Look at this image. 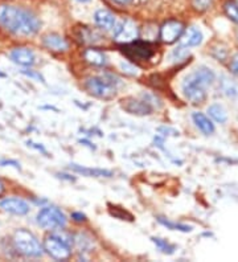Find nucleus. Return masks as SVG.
Wrapping results in <instances>:
<instances>
[{
  "label": "nucleus",
  "instance_id": "1",
  "mask_svg": "<svg viewBox=\"0 0 238 262\" xmlns=\"http://www.w3.org/2000/svg\"><path fill=\"white\" fill-rule=\"evenodd\" d=\"M0 26L17 36H33L40 29V21L29 11L15 6L0 7Z\"/></svg>",
  "mask_w": 238,
  "mask_h": 262
},
{
  "label": "nucleus",
  "instance_id": "2",
  "mask_svg": "<svg viewBox=\"0 0 238 262\" xmlns=\"http://www.w3.org/2000/svg\"><path fill=\"white\" fill-rule=\"evenodd\" d=\"M216 80V76L210 71L209 68L201 67L185 77L183 82V93L185 98L193 105H200L205 102L206 99V88L210 86Z\"/></svg>",
  "mask_w": 238,
  "mask_h": 262
},
{
  "label": "nucleus",
  "instance_id": "3",
  "mask_svg": "<svg viewBox=\"0 0 238 262\" xmlns=\"http://www.w3.org/2000/svg\"><path fill=\"white\" fill-rule=\"evenodd\" d=\"M13 245L20 254L26 257L38 258L44 254V248L41 244L27 229L16 230L13 234Z\"/></svg>",
  "mask_w": 238,
  "mask_h": 262
},
{
  "label": "nucleus",
  "instance_id": "4",
  "mask_svg": "<svg viewBox=\"0 0 238 262\" xmlns=\"http://www.w3.org/2000/svg\"><path fill=\"white\" fill-rule=\"evenodd\" d=\"M119 83L115 76L106 74V76L99 77H90L85 82L86 89L89 90V93L99 98H111L117 94V85Z\"/></svg>",
  "mask_w": 238,
  "mask_h": 262
},
{
  "label": "nucleus",
  "instance_id": "5",
  "mask_svg": "<svg viewBox=\"0 0 238 262\" xmlns=\"http://www.w3.org/2000/svg\"><path fill=\"white\" fill-rule=\"evenodd\" d=\"M72 244L73 240L63 234H51L44 240V250L54 259L63 261L72 254Z\"/></svg>",
  "mask_w": 238,
  "mask_h": 262
},
{
  "label": "nucleus",
  "instance_id": "6",
  "mask_svg": "<svg viewBox=\"0 0 238 262\" xmlns=\"http://www.w3.org/2000/svg\"><path fill=\"white\" fill-rule=\"evenodd\" d=\"M37 224L47 230H57L67 225V217L58 208L47 207L38 212Z\"/></svg>",
  "mask_w": 238,
  "mask_h": 262
},
{
  "label": "nucleus",
  "instance_id": "7",
  "mask_svg": "<svg viewBox=\"0 0 238 262\" xmlns=\"http://www.w3.org/2000/svg\"><path fill=\"white\" fill-rule=\"evenodd\" d=\"M123 53L131 60L146 61L154 55L153 45L146 41H131L123 48Z\"/></svg>",
  "mask_w": 238,
  "mask_h": 262
},
{
  "label": "nucleus",
  "instance_id": "8",
  "mask_svg": "<svg viewBox=\"0 0 238 262\" xmlns=\"http://www.w3.org/2000/svg\"><path fill=\"white\" fill-rule=\"evenodd\" d=\"M184 24L179 20H168L160 27V40L165 44H174L184 33Z\"/></svg>",
  "mask_w": 238,
  "mask_h": 262
},
{
  "label": "nucleus",
  "instance_id": "9",
  "mask_svg": "<svg viewBox=\"0 0 238 262\" xmlns=\"http://www.w3.org/2000/svg\"><path fill=\"white\" fill-rule=\"evenodd\" d=\"M138 36H139L138 27L133 20H126L124 23L118 24V26L115 27V41L122 42V44H128V42L131 41H135L138 38Z\"/></svg>",
  "mask_w": 238,
  "mask_h": 262
},
{
  "label": "nucleus",
  "instance_id": "10",
  "mask_svg": "<svg viewBox=\"0 0 238 262\" xmlns=\"http://www.w3.org/2000/svg\"><path fill=\"white\" fill-rule=\"evenodd\" d=\"M122 106L126 112H128L130 114L135 115H147L151 114L153 112V105L144 99H135V98H127L122 101Z\"/></svg>",
  "mask_w": 238,
  "mask_h": 262
},
{
  "label": "nucleus",
  "instance_id": "11",
  "mask_svg": "<svg viewBox=\"0 0 238 262\" xmlns=\"http://www.w3.org/2000/svg\"><path fill=\"white\" fill-rule=\"evenodd\" d=\"M0 208L8 213L16 214V216H24L29 212V205L26 200L19 198H7L0 202Z\"/></svg>",
  "mask_w": 238,
  "mask_h": 262
},
{
  "label": "nucleus",
  "instance_id": "12",
  "mask_svg": "<svg viewBox=\"0 0 238 262\" xmlns=\"http://www.w3.org/2000/svg\"><path fill=\"white\" fill-rule=\"evenodd\" d=\"M42 44L45 45V48L53 52H67L69 49V42L67 41V38H63L60 35H56V33L44 36Z\"/></svg>",
  "mask_w": 238,
  "mask_h": 262
},
{
  "label": "nucleus",
  "instance_id": "13",
  "mask_svg": "<svg viewBox=\"0 0 238 262\" xmlns=\"http://www.w3.org/2000/svg\"><path fill=\"white\" fill-rule=\"evenodd\" d=\"M11 60L21 67H31L35 64V53L28 48H15L10 53Z\"/></svg>",
  "mask_w": 238,
  "mask_h": 262
},
{
  "label": "nucleus",
  "instance_id": "14",
  "mask_svg": "<svg viewBox=\"0 0 238 262\" xmlns=\"http://www.w3.org/2000/svg\"><path fill=\"white\" fill-rule=\"evenodd\" d=\"M201 41H203V33L197 28H194V27H190L181 35L180 45H183L185 48H189V47L200 45Z\"/></svg>",
  "mask_w": 238,
  "mask_h": 262
},
{
  "label": "nucleus",
  "instance_id": "15",
  "mask_svg": "<svg viewBox=\"0 0 238 262\" xmlns=\"http://www.w3.org/2000/svg\"><path fill=\"white\" fill-rule=\"evenodd\" d=\"M94 21H95V24H97V26H98L101 29L110 31V29L114 28V26H115V16L110 12V11L99 10L95 12Z\"/></svg>",
  "mask_w": 238,
  "mask_h": 262
},
{
  "label": "nucleus",
  "instance_id": "16",
  "mask_svg": "<svg viewBox=\"0 0 238 262\" xmlns=\"http://www.w3.org/2000/svg\"><path fill=\"white\" fill-rule=\"evenodd\" d=\"M70 168L81 173L83 176H89V178H110L113 176V172L109 169L102 168H88V167H81L78 164H70Z\"/></svg>",
  "mask_w": 238,
  "mask_h": 262
},
{
  "label": "nucleus",
  "instance_id": "17",
  "mask_svg": "<svg viewBox=\"0 0 238 262\" xmlns=\"http://www.w3.org/2000/svg\"><path fill=\"white\" fill-rule=\"evenodd\" d=\"M83 58H85L89 64L94 65V67H105L106 62H107V58H106L105 53L98 49H86L83 52Z\"/></svg>",
  "mask_w": 238,
  "mask_h": 262
},
{
  "label": "nucleus",
  "instance_id": "18",
  "mask_svg": "<svg viewBox=\"0 0 238 262\" xmlns=\"http://www.w3.org/2000/svg\"><path fill=\"white\" fill-rule=\"evenodd\" d=\"M192 118H193V122L196 123V126L199 127V130H201L205 135H210L213 134V131H214V125L212 123L208 117L203 113H194L192 115Z\"/></svg>",
  "mask_w": 238,
  "mask_h": 262
},
{
  "label": "nucleus",
  "instance_id": "19",
  "mask_svg": "<svg viewBox=\"0 0 238 262\" xmlns=\"http://www.w3.org/2000/svg\"><path fill=\"white\" fill-rule=\"evenodd\" d=\"M208 113H209L210 117H212V118L214 119L216 122H219V123H225V122L228 121V114H226V110L224 109L221 105H217V103H214V105L209 106Z\"/></svg>",
  "mask_w": 238,
  "mask_h": 262
},
{
  "label": "nucleus",
  "instance_id": "20",
  "mask_svg": "<svg viewBox=\"0 0 238 262\" xmlns=\"http://www.w3.org/2000/svg\"><path fill=\"white\" fill-rule=\"evenodd\" d=\"M224 10H225L226 16L232 20V21H234L235 24H238V3L237 2H234V0H229V2H226L225 6H224Z\"/></svg>",
  "mask_w": 238,
  "mask_h": 262
},
{
  "label": "nucleus",
  "instance_id": "21",
  "mask_svg": "<svg viewBox=\"0 0 238 262\" xmlns=\"http://www.w3.org/2000/svg\"><path fill=\"white\" fill-rule=\"evenodd\" d=\"M158 221L162 225H164L165 228H168L171 230H180V232H190L192 230V227H189V225L174 223V221H169L164 217H158Z\"/></svg>",
  "mask_w": 238,
  "mask_h": 262
},
{
  "label": "nucleus",
  "instance_id": "22",
  "mask_svg": "<svg viewBox=\"0 0 238 262\" xmlns=\"http://www.w3.org/2000/svg\"><path fill=\"white\" fill-rule=\"evenodd\" d=\"M151 240H153V243L158 246V249L162 250V252L165 253V254H174L175 250H176V246L169 244L167 240L158 238V237H153Z\"/></svg>",
  "mask_w": 238,
  "mask_h": 262
},
{
  "label": "nucleus",
  "instance_id": "23",
  "mask_svg": "<svg viewBox=\"0 0 238 262\" xmlns=\"http://www.w3.org/2000/svg\"><path fill=\"white\" fill-rule=\"evenodd\" d=\"M221 89L222 92L229 97H237L238 96V88L235 83L230 82V80H228L226 77H224L221 81Z\"/></svg>",
  "mask_w": 238,
  "mask_h": 262
},
{
  "label": "nucleus",
  "instance_id": "24",
  "mask_svg": "<svg viewBox=\"0 0 238 262\" xmlns=\"http://www.w3.org/2000/svg\"><path fill=\"white\" fill-rule=\"evenodd\" d=\"M97 38H99V35L89 28H82L81 31V41L83 42H95Z\"/></svg>",
  "mask_w": 238,
  "mask_h": 262
},
{
  "label": "nucleus",
  "instance_id": "25",
  "mask_svg": "<svg viewBox=\"0 0 238 262\" xmlns=\"http://www.w3.org/2000/svg\"><path fill=\"white\" fill-rule=\"evenodd\" d=\"M213 0H192V6L196 11L199 12H204V11H208L212 7Z\"/></svg>",
  "mask_w": 238,
  "mask_h": 262
},
{
  "label": "nucleus",
  "instance_id": "26",
  "mask_svg": "<svg viewBox=\"0 0 238 262\" xmlns=\"http://www.w3.org/2000/svg\"><path fill=\"white\" fill-rule=\"evenodd\" d=\"M188 55H189L188 49H185V47L180 45V47H178V48L172 52V58H174L175 61H180V60H184V58H187Z\"/></svg>",
  "mask_w": 238,
  "mask_h": 262
},
{
  "label": "nucleus",
  "instance_id": "27",
  "mask_svg": "<svg viewBox=\"0 0 238 262\" xmlns=\"http://www.w3.org/2000/svg\"><path fill=\"white\" fill-rule=\"evenodd\" d=\"M229 69H230V72H232L235 77H238V52L235 55H233V57L230 58Z\"/></svg>",
  "mask_w": 238,
  "mask_h": 262
},
{
  "label": "nucleus",
  "instance_id": "28",
  "mask_svg": "<svg viewBox=\"0 0 238 262\" xmlns=\"http://www.w3.org/2000/svg\"><path fill=\"white\" fill-rule=\"evenodd\" d=\"M121 68H122V71L124 72V73L127 74H131V76H137V69L133 67V65L130 64H127V62H122L121 64Z\"/></svg>",
  "mask_w": 238,
  "mask_h": 262
},
{
  "label": "nucleus",
  "instance_id": "29",
  "mask_svg": "<svg viewBox=\"0 0 238 262\" xmlns=\"http://www.w3.org/2000/svg\"><path fill=\"white\" fill-rule=\"evenodd\" d=\"M23 74H26V76L32 77V78H36V80L44 82V78H42V76H40V74L36 73V72H33V71H23Z\"/></svg>",
  "mask_w": 238,
  "mask_h": 262
},
{
  "label": "nucleus",
  "instance_id": "30",
  "mask_svg": "<svg viewBox=\"0 0 238 262\" xmlns=\"http://www.w3.org/2000/svg\"><path fill=\"white\" fill-rule=\"evenodd\" d=\"M72 217H73V220H76V221H85L86 220L85 214L79 213V212H74V213H72Z\"/></svg>",
  "mask_w": 238,
  "mask_h": 262
},
{
  "label": "nucleus",
  "instance_id": "31",
  "mask_svg": "<svg viewBox=\"0 0 238 262\" xmlns=\"http://www.w3.org/2000/svg\"><path fill=\"white\" fill-rule=\"evenodd\" d=\"M0 164H2V166H7V164H15L16 168L20 169V164L17 163V162H15V160H0Z\"/></svg>",
  "mask_w": 238,
  "mask_h": 262
},
{
  "label": "nucleus",
  "instance_id": "32",
  "mask_svg": "<svg viewBox=\"0 0 238 262\" xmlns=\"http://www.w3.org/2000/svg\"><path fill=\"white\" fill-rule=\"evenodd\" d=\"M111 2H114L115 4H119V6H127V4H130L133 0H111Z\"/></svg>",
  "mask_w": 238,
  "mask_h": 262
},
{
  "label": "nucleus",
  "instance_id": "33",
  "mask_svg": "<svg viewBox=\"0 0 238 262\" xmlns=\"http://www.w3.org/2000/svg\"><path fill=\"white\" fill-rule=\"evenodd\" d=\"M3 192H4V184L2 183V180H0V195H2Z\"/></svg>",
  "mask_w": 238,
  "mask_h": 262
},
{
  "label": "nucleus",
  "instance_id": "34",
  "mask_svg": "<svg viewBox=\"0 0 238 262\" xmlns=\"http://www.w3.org/2000/svg\"><path fill=\"white\" fill-rule=\"evenodd\" d=\"M77 2H79V3H85V2H89V0H77Z\"/></svg>",
  "mask_w": 238,
  "mask_h": 262
}]
</instances>
